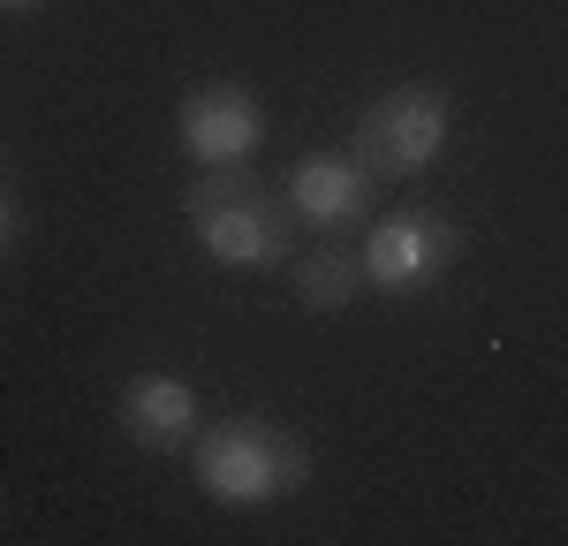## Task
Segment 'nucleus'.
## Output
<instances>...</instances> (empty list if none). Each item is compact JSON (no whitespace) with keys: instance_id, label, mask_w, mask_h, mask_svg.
Instances as JSON below:
<instances>
[{"instance_id":"obj_1","label":"nucleus","mask_w":568,"mask_h":546,"mask_svg":"<svg viewBox=\"0 0 568 546\" xmlns=\"http://www.w3.org/2000/svg\"><path fill=\"white\" fill-rule=\"evenodd\" d=\"M182 221L197 235V251L235 273H273L288 266V198L251 182L243 168H205L182 198Z\"/></svg>"},{"instance_id":"obj_2","label":"nucleus","mask_w":568,"mask_h":546,"mask_svg":"<svg viewBox=\"0 0 568 546\" xmlns=\"http://www.w3.org/2000/svg\"><path fill=\"white\" fill-rule=\"evenodd\" d=\"M197 486L220 508H273L311 478V455L296 433H281L273 417H220L213 433H197Z\"/></svg>"},{"instance_id":"obj_3","label":"nucleus","mask_w":568,"mask_h":546,"mask_svg":"<svg viewBox=\"0 0 568 546\" xmlns=\"http://www.w3.org/2000/svg\"><path fill=\"white\" fill-rule=\"evenodd\" d=\"M447 130H455L447 91L394 84L364 107V122H356V160H364L372 175H425L439 152H447Z\"/></svg>"},{"instance_id":"obj_6","label":"nucleus","mask_w":568,"mask_h":546,"mask_svg":"<svg viewBox=\"0 0 568 546\" xmlns=\"http://www.w3.org/2000/svg\"><path fill=\"white\" fill-rule=\"evenodd\" d=\"M372 168L356 160V152H304L296 168H288V213L304 228H349L372 213Z\"/></svg>"},{"instance_id":"obj_8","label":"nucleus","mask_w":568,"mask_h":546,"mask_svg":"<svg viewBox=\"0 0 568 546\" xmlns=\"http://www.w3.org/2000/svg\"><path fill=\"white\" fill-rule=\"evenodd\" d=\"M288 289H296V304L304 312H342L364 296V259L356 251H311L288 266Z\"/></svg>"},{"instance_id":"obj_4","label":"nucleus","mask_w":568,"mask_h":546,"mask_svg":"<svg viewBox=\"0 0 568 546\" xmlns=\"http://www.w3.org/2000/svg\"><path fill=\"white\" fill-rule=\"evenodd\" d=\"M356 259H364V289H379V296H425L439 273L463 259V235L439 213H394V221H372Z\"/></svg>"},{"instance_id":"obj_10","label":"nucleus","mask_w":568,"mask_h":546,"mask_svg":"<svg viewBox=\"0 0 568 546\" xmlns=\"http://www.w3.org/2000/svg\"><path fill=\"white\" fill-rule=\"evenodd\" d=\"M0 8H39V0H0Z\"/></svg>"},{"instance_id":"obj_5","label":"nucleus","mask_w":568,"mask_h":546,"mask_svg":"<svg viewBox=\"0 0 568 546\" xmlns=\"http://www.w3.org/2000/svg\"><path fill=\"white\" fill-rule=\"evenodd\" d=\"M175 136L197 168H243L265 144V107L243 84H197L175 107Z\"/></svg>"},{"instance_id":"obj_9","label":"nucleus","mask_w":568,"mask_h":546,"mask_svg":"<svg viewBox=\"0 0 568 546\" xmlns=\"http://www.w3.org/2000/svg\"><path fill=\"white\" fill-rule=\"evenodd\" d=\"M8 235H16V205H8V190H0V251H8Z\"/></svg>"},{"instance_id":"obj_7","label":"nucleus","mask_w":568,"mask_h":546,"mask_svg":"<svg viewBox=\"0 0 568 546\" xmlns=\"http://www.w3.org/2000/svg\"><path fill=\"white\" fill-rule=\"evenodd\" d=\"M114 425H122V441H136L144 455H168V448H182V441L197 433V387L175 380V372H144V380L122 387Z\"/></svg>"}]
</instances>
